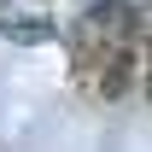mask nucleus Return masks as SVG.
Wrapping results in <instances>:
<instances>
[{"label": "nucleus", "instance_id": "obj_1", "mask_svg": "<svg viewBox=\"0 0 152 152\" xmlns=\"http://www.w3.org/2000/svg\"><path fill=\"white\" fill-rule=\"evenodd\" d=\"M76 70L99 99H123L140 76V12H129V6L88 12L82 35H76Z\"/></svg>", "mask_w": 152, "mask_h": 152}]
</instances>
